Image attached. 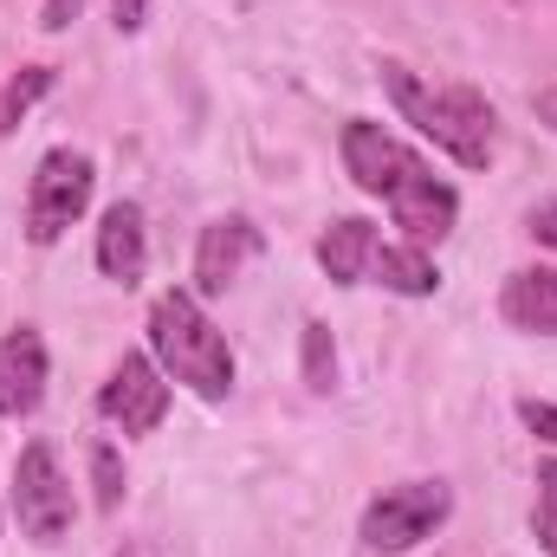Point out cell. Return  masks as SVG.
<instances>
[{
	"instance_id": "6",
	"label": "cell",
	"mask_w": 557,
	"mask_h": 557,
	"mask_svg": "<svg viewBox=\"0 0 557 557\" xmlns=\"http://www.w3.org/2000/svg\"><path fill=\"white\" fill-rule=\"evenodd\" d=\"M72 512H78V506H72L59 447H52V441H26L20 460H13V519H20V532H26L39 552H52V545H65Z\"/></svg>"
},
{
	"instance_id": "17",
	"label": "cell",
	"mask_w": 557,
	"mask_h": 557,
	"mask_svg": "<svg viewBox=\"0 0 557 557\" xmlns=\"http://www.w3.org/2000/svg\"><path fill=\"white\" fill-rule=\"evenodd\" d=\"M519 421H525L539 441H552L557 447V403H519Z\"/></svg>"
},
{
	"instance_id": "10",
	"label": "cell",
	"mask_w": 557,
	"mask_h": 557,
	"mask_svg": "<svg viewBox=\"0 0 557 557\" xmlns=\"http://www.w3.org/2000/svg\"><path fill=\"white\" fill-rule=\"evenodd\" d=\"M46 403V337L33 324L0 337V416L20 421Z\"/></svg>"
},
{
	"instance_id": "19",
	"label": "cell",
	"mask_w": 557,
	"mask_h": 557,
	"mask_svg": "<svg viewBox=\"0 0 557 557\" xmlns=\"http://www.w3.org/2000/svg\"><path fill=\"white\" fill-rule=\"evenodd\" d=\"M143 20H149V0H111V26L117 33H143Z\"/></svg>"
},
{
	"instance_id": "18",
	"label": "cell",
	"mask_w": 557,
	"mask_h": 557,
	"mask_svg": "<svg viewBox=\"0 0 557 557\" xmlns=\"http://www.w3.org/2000/svg\"><path fill=\"white\" fill-rule=\"evenodd\" d=\"M525 234H532L539 247H552V253H557V201H545V208H532V221H525Z\"/></svg>"
},
{
	"instance_id": "14",
	"label": "cell",
	"mask_w": 557,
	"mask_h": 557,
	"mask_svg": "<svg viewBox=\"0 0 557 557\" xmlns=\"http://www.w3.org/2000/svg\"><path fill=\"white\" fill-rule=\"evenodd\" d=\"M305 389H311V396H331V389H337V344H331V324H305Z\"/></svg>"
},
{
	"instance_id": "7",
	"label": "cell",
	"mask_w": 557,
	"mask_h": 557,
	"mask_svg": "<svg viewBox=\"0 0 557 557\" xmlns=\"http://www.w3.org/2000/svg\"><path fill=\"white\" fill-rule=\"evenodd\" d=\"M447 512H454V493L441 480H403L363 506V545L370 552H409L447 525Z\"/></svg>"
},
{
	"instance_id": "11",
	"label": "cell",
	"mask_w": 557,
	"mask_h": 557,
	"mask_svg": "<svg viewBox=\"0 0 557 557\" xmlns=\"http://www.w3.org/2000/svg\"><path fill=\"white\" fill-rule=\"evenodd\" d=\"M499 318L525 337H557V267H519L499 285Z\"/></svg>"
},
{
	"instance_id": "5",
	"label": "cell",
	"mask_w": 557,
	"mask_h": 557,
	"mask_svg": "<svg viewBox=\"0 0 557 557\" xmlns=\"http://www.w3.org/2000/svg\"><path fill=\"white\" fill-rule=\"evenodd\" d=\"M91 188H98V169H91L85 149H46L39 169H33V188H26V240L59 247L85 221Z\"/></svg>"
},
{
	"instance_id": "2",
	"label": "cell",
	"mask_w": 557,
	"mask_h": 557,
	"mask_svg": "<svg viewBox=\"0 0 557 557\" xmlns=\"http://www.w3.org/2000/svg\"><path fill=\"white\" fill-rule=\"evenodd\" d=\"M383 91L396 98V111L416 124L441 156H454L460 169H486L493 162V104L473 85H434L409 72L403 59H383Z\"/></svg>"
},
{
	"instance_id": "4",
	"label": "cell",
	"mask_w": 557,
	"mask_h": 557,
	"mask_svg": "<svg viewBox=\"0 0 557 557\" xmlns=\"http://www.w3.org/2000/svg\"><path fill=\"white\" fill-rule=\"evenodd\" d=\"M318 267L337 285H383V292H403V298H434L441 292V267L421 247H396L370 221H350V214L318 234Z\"/></svg>"
},
{
	"instance_id": "3",
	"label": "cell",
	"mask_w": 557,
	"mask_h": 557,
	"mask_svg": "<svg viewBox=\"0 0 557 557\" xmlns=\"http://www.w3.org/2000/svg\"><path fill=\"white\" fill-rule=\"evenodd\" d=\"M149 350H156V370L169 383H182L188 396H201V403L234 396V350L195 292H162L149 305Z\"/></svg>"
},
{
	"instance_id": "8",
	"label": "cell",
	"mask_w": 557,
	"mask_h": 557,
	"mask_svg": "<svg viewBox=\"0 0 557 557\" xmlns=\"http://www.w3.org/2000/svg\"><path fill=\"white\" fill-rule=\"evenodd\" d=\"M98 416L111 421L117 434H156L169 416V376L156 370V357H117L104 389H98Z\"/></svg>"
},
{
	"instance_id": "21",
	"label": "cell",
	"mask_w": 557,
	"mask_h": 557,
	"mask_svg": "<svg viewBox=\"0 0 557 557\" xmlns=\"http://www.w3.org/2000/svg\"><path fill=\"white\" fill-rule=\"evenodd\" d=\"M532 117L557 131V85H552V91H532Z\"/></svg>"
},
{
	"instance_id": "12",
	"label": "cell",
	"mask_w": 557,
	"mask_h": 557,
	"mask_svg": "<svg viewBox=\"0 0 557 557\" xmlns=\"http://www.w3.org/2000/svg\"><path fill=\"white\" fill-rule=\"evenodd\" d=\"M143 267H149L143 208H137V201H117V208H104V221H98V273L117 278V285H137Z\"/></svg>"
},
{
	"instance_id": "15",
	"label": "cell",
	"mask_w": 557,
	"mask_h": 557,
	"mask_svg": "<svg viewBox=\"0 0 557 557\" xmlns=\"http://www.w3.org/2000/svg\"><path fill=\"white\" fill-rule=\"evenodd\" d=\"M532 532H539V552L557 557V460H539V506H532Z\"/></svg>"
},
{
	"instance_id": "13",
	"label": "cell",
	"mask_w": 557,
	"mask_h": 557,
	"mask_svg": "<svg viewBox=\"0 0 557 557\" xmlns=\"http://www.w3.org/2000/svg\"><path fill=\"white\" fill-rule=\"evenodd\" d=\"M46 91H52V65H20V72L7 78V91H0V137H13V131L26 124V111H33Z\"/></svg>"
},
{
	"instance_id": "1",
	"label": "cell",
	"mask_w": 557,
	"mask_h": 557,
	"mask_svg": "<svg viewBox=\"0 0 557 557\" xmlns=\"http://www.w3.org/2000/svg\"><path fill=\"white\" fill-rule=\"evenodd\" d=\"M344 169H350V182H357L363 195H376V201L396 214V227L409 234V247H441V240L454 234L460 195L421 162L409 143L389 137L383 124H370V117L344 124Z\"/></svg>"
},
{
	"instance_id": "20",
	"label": "cell",
	"mask_w": 557,
	"mask_h": 557,
	"mask_svg": "<svg viewBox=\"0 0 557 557\" xmlns=\"http://www.w3.org/2000/svg\"><path fill=\"white\" fill-rule=\"evenodd\" d=\"M72 13H78V0H46V7H39V26H46V33H65Z\"/></svg>"
},
{
	"instance_id": "9",
	"label": "cell",
	"mask_w": 557,
	"mask_h": 557,
	"mask_svg": "<svg viewBox=\"0 0 557 557\" xmlns=\"http://www.w3.org/2000/svg\"><path fill=\"white\" fill-rule=\"evenodd\" d=\"M253 253H260V227H253V221H240V214L208 221V227H201V247H195V292H201V298L227 292L234 278L247 273Z\"/></svg>"
},
{
	"instance_id": "16",
	"label": "cell",
	"mask_w": 557,
	"mask_h": 557,
	"mask_svg": "<svg viewBox=\"0 0 557 557\" xmlns=\"http://www.w3.org/2000/svg\"><path fill=\"white\" fill-rule=\"evenodd\" d=\"M91 486H98V506H104V512L124 506V460H117L111 441H91Z\"/></svg>"
}]
</instances>
